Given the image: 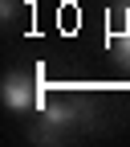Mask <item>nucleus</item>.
I'll return each mask as SVG.
<instances>
[{
	"instance_id": "nucleus-1",
	"label": "nucleus",
	"mask_w": 130,
	"mask_h": 147,
	"mask_svg": "<svg viewBox=\"0 0 130 147\" xmlns=\"http://www.w3.org/2000/svg\"><path fill=\"white\" fill-rule=\"evenodd\" d=\"M73 127H89V106L85 102H73V98H65V102H41L37 106V123H33V143H57V139H65Z\"/></svg>"
},
{
	"instance_id": "nucleus-2",
	"label": "nucleus",
	"mask_w": 130,
	"mask_h": 147,
	"mask_svg": "<svg viewBox=\"0 0 130 147\" xmlns=\"http://www.w3.org/2000/svg\"><path fill=\"white\" fill-rule=\"evenodd\" d=\"M0 98H4V106L8 110H33V106H41L45 102V86H41V74H33L29 69H12L4 82H0Z\"/></svg>"
},
{
	"instance_id": "nucleus-3",
	"label": "nucleus",
	"mask_w": 130,
	"mask_h": 147,
	"mask_svg": "<svg viewBox=\"0 0 130 147\" xmlns=\"http://www.w3.org/2000/svg\"><path fill=\"white\" fill-rule=\"evenodd\" d=\"M110 53H114V61H118L122 69H130V25L110 37Z\"/></svg>"
},
{
	"instance_id": "nucleus-4",
	"label": "nucleus",
	"mask_w": 130,
	"mask_h": 147,
	"mask_svg": "<svg viewBox=\"0 0 130 147\" xmlns=\"http://www.w3.org/2000/svg\"><path fill=\"white\" fill-rule=\"evenodd\" d=\"M21 4H25V0H0V16H4V21H12V16L21 12Z\"/></svg>"
}]
</instances>
